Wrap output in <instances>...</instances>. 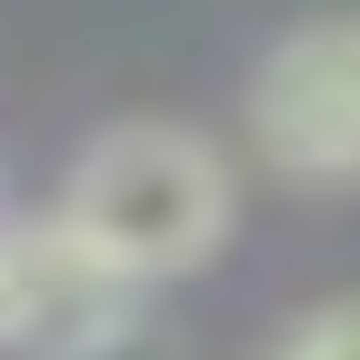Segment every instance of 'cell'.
Segmentation results:
<instances>
[{
  "label": "cell",
  "mask_w": 360,
  "mask_h": 360,
  "mask_svg": "<svg viewBox=\"0 0 360 360\" xmlns=\"http://www.w3.org/2000/svg\"><path fill=\"white\" fill-rule=\"evenodd\" d=\"M60 231L101 250L120 281H180L231 240V160L180 120H120L101 130L60 180Z\"/></svg>",
  "instance_id": "obj_1"
},
{
  "label": "cell",
  "mask_w": 360,
  "mask_h": 360,
  "mask_svg": "<svg viewBox=\"0 0 360 360\" xmlns=\"http://www.w3.org/2000/svg\"><path fill=\"white\" fill-rule=\"evenodd\" d=\"M250 150L300 191H360V11L300 20L260 51L240 90Z\"/></svg>",
  "instance_id": "obj_2"
},
{
  "label": "cell",
  "mask_w": 360,
  "mask_h": 360,
  "mask_svg": "<svg viewBox=\"0 0 360 360\" xmlns=\"http://www.w3.org/2000/svg\"><path fill=\"white\" fill-rule=\"evenodd\" d=\"M270 360H360V290L350 300H321L270 340Z\"/></svg>",
  "instance_id": "obj_3"
},
{
  "label": "cell",
  "mask_w": 360,
  "mask_h": 360,
  "mask_svg": "<svg viewBox=\"0 0 360 360\" xmlns=\"http://www.w3.org/2000/svg\"><path fill=\"white\" fill-rule=\"evenodd\" d=\"M0 350H11V240H0Z\"/></svg>",
  "instance_id": "obj_4"
}]
</instances>
